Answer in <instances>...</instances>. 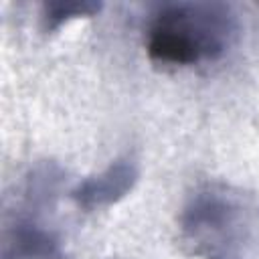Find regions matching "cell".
<instances>
[{"instance_id":"obj_5","label":"cell","mask_w":259,"mask_h":259,"mask_svg":"<svg viewBox=\"0 0 259 259\" xmlns=\"http://www.w3.org/2000/svg\"><path fill=\"white\" fill-rule=\"evenodd\" d=\"M103 8L101 2H71V0H61V2H42L40 6V20L45 32H53L65 22L73 18H83V16H95Z\"/></svg>"},{"instance_id":"obj_1","label":"cell","mask_w":259,"mask_h":259,"mask_svg":"<svg viewBox=\"0 0 259 259\" xmlns=\"http://www.w3.org/2000/svg\"><path fill=\"white\" fill-rule=\"evenodd\" d=\"M180 241L202 259H253L259 253V200L227 182H202L184 200Z\"/></svg>"},{"instance_id":"obj_3","label":"cell","mask_w":259,"mask_h":259,"mask_svg":"<svg viewBox=\"0 0 259 259\" xmlns=\"http://www.w3.org/2000/svg\"><path fill=\"white\" fill-rule=\"evenodd\" d=\"M53 208L20 198L4 227L2 259H67L59 233L47 225Z\"/></svg>"},{"instance_id":"obj_4","label":"cell","mask_w":259,"mask_h":259,"mask_svg":"<svg viewBox=\"0 0 259 259\" xmlns=\"http://www.w3.org/2000/svg\"><path fill=\"white\" fill-rule=\"evenodd\" d=\"M138 178H140V164L132 154H125L115 158L99 174L81 180L69 194L79 208L89 212L95 208L111 206L121 198H125L138 184Z\"/></svg>"},{"instance_id":"obj_2","label":"cell","mask_w":259,"mask_h":259,"mask_svg":"<svg viewBox=\"0 0 259 259\" xmlns=\"http://www.w3.org/2000/svg\"><path fill=\"white\" fill-rule=\"evenodd\" d=\"M239 18L227 2H166L146 26V53L154 65L194 67L223 59L237 40Z\"/></svg>"}]
</instances>
